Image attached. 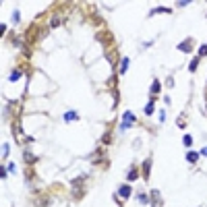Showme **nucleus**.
Listing matches in <instances>:
<instances>
[{
	"instance_id": "423d86ee",
	"label": "nucleus",
	"mask_w": 207,
	"mask_h": 207,
	"mask_svg": "<svg viewBox=\"0 0 207 207\" xmlns=\"http://www.w3.org/2000/svg\"><path fill=\"white\" fill-rule=\"evenodd\" d=\"M77 118H79V114L70 110V112H66V114H64V122H73V120H77Z\"/></svg>"
},
{
	"instance_id": "ddd939ff",
	"label": "nucleus",
	"mask_w": 207,
	"mask_h": 207,
	"mask_svg": "<svg viewBox=\"0 0 207 207\" xmlns=\"http://www.w3.org/2000/svg\"><path fill=\"white\" fill-rule=\"evenodd\" d=\"M182 143L186 145V147H191V145H193V137H191V135H186V137L182 139Z\"/></svg>"
},
{
	"instance_id": "aec40b11",
	"label": "nucleus",
	"mask_w": 207,
	"mask_h": 207,
	"mask_svg": "<svg viewBox=\"0 0 207 207\" xmlns=\"http://www.w3.org/2000/svg\"><path fill=\"white\" fill-rule=\"evenodd\" d=\"M201 155H207V145L203 147V149H201Z\"/></svg>"
},
{
	"instance_id": "1a4fd4ad",
	"label": "nucleus",
	"mask_w": 207,
	"mask_h": 207,
	"mask_svg": "<svg viewBox=\"0 0 207 207\" xmlns=\"http://www.w3.org/2000/svg\"><path fill=\"white\" fill-rule=\"evenodd\" d=\"M160 89H161V85H160V81L155 79V81H153V83H151V93H158V91H160Z\"/></svg>"
},
{
	"instance_id": "7ed1b4c3",
	"label": "nucleus",
	"mask_w": 207,
	"mask_h": 207,
	"mask_svg": "<svg viewBox=\"0 0 207 207\" xmlns=\"http://www.w3.org/2000/svg\"><path fill=\"white\" fill-rule=\"evenodd\" d=\"M131 191H133V188H131L128 184H122V186L118 188V195H120V197H124V199H128V197H131Z\"/></svg>"
},
{
	"instance_id": "9d476101",
	"label": "nucleus",
	"mask_w": 207,
	"mask_h": 207,
	"mask_svg": "<svg viewBox=\"0 0 207 207\" xmlns=\"http://www.w3.org/2000/svg\"><path fill=\"white\" fill-rule=\"evenodd\" d=\"M197 66H199V58H195V60H193V62L188 64V70H191V73H195Z\"/></svg>"
},
{
	"instance_id": "0eeeda50",
	"label": "nucleus",
	"mask_w": 207,
	"mask_h": 207,
	"mask_svg": "<svg viewBox=\"0 0 207 207\" xmlns=\"http://www.w3.org/2000/svg\"><path fill=\"white\" fill-rule=\"evenodd\" d=\"M186 160L191 161V164H195V161L199 160V153H195V151H188V153H186Z\"/></svg>"
},
{
	"instance_id": "f8f14e48",
	"label": "nucleus",
	"mask_w": 207,
	"mask_h": 207,
	"mask_svg": "<svg viewBox=\"0 0 207 207\" xmlns=\"http://www.w3.org/2000/svg\"><path fill=\"white\" fill-rule=\"evenodd\" d=\"M153 108H155V104H153V102H149V104H147V108H145V114H147V116H149V114H153Z\"/></svg>"
},
{
	"instance_id": "6ab92c4d",
	"label": "nucleus",
	"mask_w": 207,
	"mask_h": 207,
	"mask_svg": "<svg viewBox=\"0 0 207 207\" xmlns=\"http://www.w3.org/2000/svg\"><path fill=\"white\" fill-rule=\"evenodd\" d=\"M25 158H27V161H35V158L31 155V153H25Z\"/></svg>"
},
{
	"instance_id": "20e7f679",
	"label": "nucleus",
	"mask_w": 207,
	"mask_h": 207,
	"mask_svg": "<svg viewBox=\"0 0 207 207\" xmlns=\"http://www.w3.org/2000/svg\"><path fill=\"white\" fill-rule=\"evenodd\" d=\"M127 70H128V58L124 56L122 60H120V66H118V73H120V75H124Z\"/></svg>"
},
{
	"instance_id": "f3484780",
	"label": "nucleus",
	"mask_w": 207,
	"mask_h": 207,
	"mask_svg": "<svg viewBox=\"0 0 207 207\" xmlns=\"http://www.w3.org/2000/svg\"><path fill=\"white\" fill-rule=\"evenodd\" d=\"M8 151H11V147H8V143H4V145H2V153H4V155H8Z\"/></svg>"
},
{
	"instance_id": "6e6552de",
	"label": "nucleus",
	"mask_w": 207,
	"mask_h": 207,
	"mask_svg": "<svg viewBox=\"0 0 207 207\" xmlns=\"http://www.w3.org/2000/svg\"><path fill=\"white\" fill-rule=\"evenodd\" d=\"M137 178H139V172H137V168L133 166V168L128 170V180H137Z\"/></svg>"
},
{
	"instance_id": "2eb2a0df",
	"label": "nucleus",
	"mask_w": 207,
	"mask_h": 207,
	"mask_svg": "<svg viewBox=\"0 0 207 207\" xmlns=\"http://www.w3.org/2000/svg\"><path fill=\"white\" fill-rule=\"evenodd\" d=\"M19 77H21V70H15V73H12L11 77H8V81H17Z\"/></svg>"
},
{
	"instance_id": "a211bd4d",
	"label": "nucleus",
	"mask_w": 207,
	"mask_h": 207,
	"mask_svg": "<svg viewBox=\"0 0 207 207\" xmlns=\"http://www.w3.org/2000/svg\"><path fill=\"white\" fill-rule=\"evenodd\" d=\"M178 127H180V128H182V127H186V124H184V118H182V116L178 118Z\"/></svg>"
},
{
	"instance_id": "f03ea898",
	"label": "nucleus",
	"mask_w": 207,
	"mask_h": 207,
	"mask_svg": "<svg viewBox=\"0 0 207 207\" xmlns=\"http://www.w3.org/2000/svg\"><path fill=\"white\" fill-rule=\"evenodd\" d=\"M178 50H180V52H186V54H191V52H193V39H184V44H180Z\"/></svg>"
},
{
	"instance_id": "9b49d317",
	"label": "nucleus",
	"mask_w": 207,
	"mask_h": 207,
	"mask_svg": "<svg viewBox=\"0 0 207 207\" xmlns=\"http://www.w3.org/2000/svg\"><path fill=\"white\" fill-rule=\"evenodd\" d=\"M155 12H170V8H166V6H158V8H153L149 15H155Z\"/></svg>"
},
{
	"instance_id": "39448f33",
	"label": "nucleus",
	"mask_w": 207,
	"mask_h": 207,
	"mask_svg": "<svg viewBox=\"0 0 207 207\" xmlns=\"http://www.w3.org/2000/svg\"><path fill=\"white\" fill-rule=\"evenodd\" d=\"M149 170H151V160H145V164H143V178L145 180L149 178Z\"/></svg>"
},
{
	"instance_id": "f257e3e1",
	"label": "nucleus",
	"mask_w": 207,
	"mask_h": 207,
	"mask_svg": "<svg viewBox=\"0 0 207 207\" xmlns=\"http://www.w3.org/2000/svg\"><path fill=\"white\" fill-rule=\"evenodd\" d=\"M135 124V116H133V112H124V116H122V124H120V131H127V128H131Z\"/></svg>"
},
{
	"instance_id": "4468645a",
	"label": "nucleus",
	"mask_w": 207,
	"mask_h": 207,
	"mask_svg": "<svg viewBox=\"0 0 207 207\" xmlns=\"http://www.w3.org/2000/svg\"><path fill=\"white\" fill-rule=\"evenodd\" d=\"M199 56L203 58V56H207V44H203V46L199 48Z\"/></svg>"
},
{
	"instance_id": "dca6fc26",
	"label": "nucleus",
	"mask_w": 207,
	"mask_h": 207,
	"mask_svg": "<svg viewBox=\"0 0 207 207\" xmlns=\"http://www.w3.org/2000/svg\"><path fill=\"white\" fill-rule=\"evenodd\" d=\"M139 203H149V197L147 195H139Z\"/></svg>"
}]
</instances>
